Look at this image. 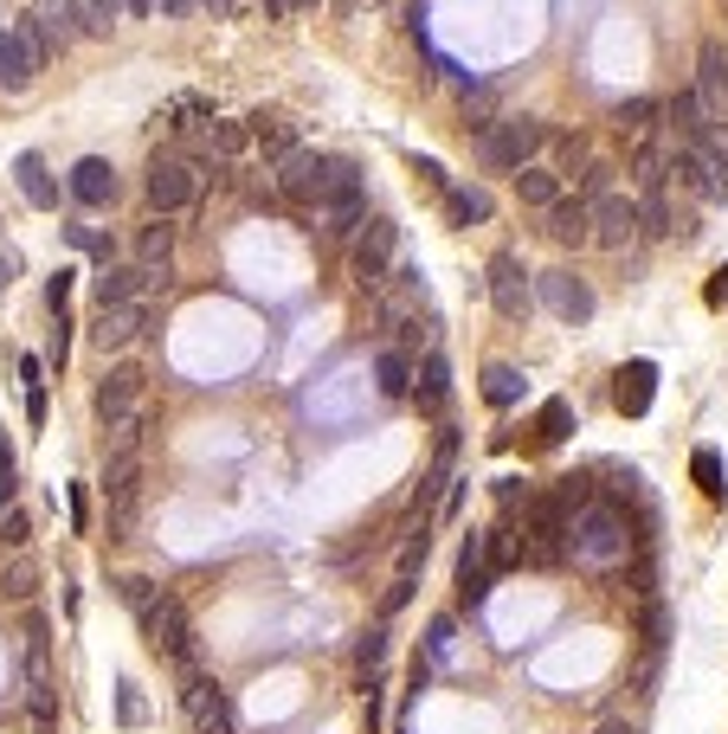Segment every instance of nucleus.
Wrapping results in <instances>:
<instances>
[{
	"label": "nucleus",
	"instance_id": "nucleus-19",
	"mask_svg": "<svg viewBox=\"0 0 728 734\" xmlns=\"http://www.w3.org/2000/svg\"><path fill=\"white\" fill-rule=\"evenodd\" d=\"M143 329H148V303H110V309H97V322H90V342L110 355V348H130Z\"/></svg>",
	"mask_w": 728,
	"mask_h": 734
},
{
	"label": "nucleus",
	"instance_id": "nucleus-8",
	"mask_svg": "<svg viewBox=\"0 0 728 734\" xmlns=\"http://www.w3.org/2000/svg\"><path fill=\"white\" fill-rule=\"evenodd\" d=\"M568 522L574 515L561 510L555 497H535V503H522V561H535V567H555V561H568Z\"/></svg>",
	"mask_w": 728,
	"mask_h": 734
},
{
	"label": "nucleus",
	"instance_id": "nucleus-41",
	"mask_svg": "<svg viewBox=\"0 0 728 734\" xmlns=\"http://www.w3.org/2000/svg\"><path fill=\"white\" fill-rule=\"evenodd\" d=\"M464 123L471 130H490L497 123V90L490 84H464Z\"/></svg>",
	"mask_w": 728,
	"mask_h": 734
},
{
	"label": "nucleus",
	"instance_id": "nucleus-36",
	"mask_svg": "<svg viewBox=\"0 0 728 734\" xmlns=\"http://www.w3.org/2000/svg\"><path fill=\"white\" fill-rule=\"evenodd\" d=\"M639 232H645V238H670V232H677L670 194H645V200H639Z\"/></svg>",
	"mask_w": 728,
	"mask_h": 734
},
{
	"label": "nucleus",
	"instance_id": "nucleus-30",
	"mask_svg": "<svg viewBox=\"0 0 728 734\" xmlns=\"http://www.w3.org/2000/svg\"><path fill=\"white\" fill-rule=\"evenodd\" d=\"M72 7L77 39H110V26L123 20V0H65Z\"/></svg>",
	"mask_w": 728,
	"mask_h": 734
},
{
	"label": "nucleus",
	"instance_id": "nucleus-21",
	"mask_svg": "<svg viewBox=\"0 0 728 734\" xmlns=\"http://www.w3.org/2000/svg\"><path fill=\"white\" fill-rule=\"evenodd\" d=\"M72 200L77 207H110V200H117V168H110L104 155H84L72 168Z\"/></svg>",
	"mask_w": 728,
	"mask_h": 734
},
{
	"label": "nucleus",
	"instance_id": "nucleus-44",
	"mask_svg": "<svg viewBox=\"0 0 728 734\" xmlns=\"http://www.w3.org/2000/svg\"><path fill=\"white\" fill-rule=\"evenodd\" d=\"M586 161H593V148H586V136H561V143H555V174H561V181H574V174H586Z\"/></svg>",
	"mask_w": 728,
	"mask_h": 734
},
{
	"label": "nucleus",
	"instance_id": "nucleus-28",
	"mask_svg": "<svg viewBox=\"0 0 728 734\" xmlns=\"http://www.w3.org/2000/svg\"><path fill=\"white\" fill-rule=\"evenodd\" d=\"M515 194H522V207H542V213H548V207H555V200L568 194V181H561L555 168H542V161H529V168L515 174Z\"/></svg>",
	"mask_w": 728,
	"mask_h": 734
},
{
	"label": "nucleus",
	"instance_id": "nucleus-35",
	"mask_svg": "<svg viewBox=\"0 0 728 734\" xmlns=\"http://www.w3.org/2000/svg\"><path fill=\"white\" fill-rule=\"evenodd\" d=\"M657 117H664V103H652V97H626V103H612V130H619V136H645Z\"/></svg>",
	"mask_w": 728,
	"mask_h": 734
},
{
	"label": "nucleus",
	"instance_id": "nucleus-16",
	"mask_svg": "<svg viewBox=\"0 0 728 734\" xmlns=\"http://www.w3.org/2000/svg\"><path fill=\"white\" fill-rule=\"evenodd\" d=\"M136 400H143V367H110L104 380H97V393H90V406H97V419L104 426H123L130 413H136Z\"/></svg>",
	"mask_w": 728,
	"mask_h": 734
},
{
	"label": "nucleus",
	"instance_id": "nucleus-61",
	"mask_svg": "<svg viewBox=\"0 0 728 734\" xmlns=\"http://www.w3.org/2000/svg\"><path fill=\"white\" fill-rule=\"evenodd\" d=\"M593 734H639V729H632V722H599Z\"/></svg>",
	"mask_w": 728,
	"mask_h": 734
},
{
	"label": "nucleus",
	"instance_id": "nucleus-6",
	"mask_svg": "<svg viewBox=\"0 0 728 734\" xmlns=\"http://www.w3.org/2000/svg\"><path fill=\"white\" fill-rule=\"evenodd\" d=\"M393 265H400V225L367 220L362 238H355V252H349V278H355L367 296H380L387 291V278H393Z\"/></svg>",
	"mask_w": 728,
	"mask_h": 734
},
{
	"label": "nucleus",
	"instance_id": "nucleus-43",
	"mask_svg": "<svg viewBox=\"0 0 728 734\" xmlns=\"http://www.w3.org/2000/svg\"><path fill=\"white\" fill-rule=\"evenodd\" d=\"M65 238H72L77 252H90L97 265H117V238H110V232H97V225H65Z\"/></svg>",
	"mask_w": 728,
	"mask_h": 734
},
{
	"label": "nucleus",
	"instance_id": "nucleus-58",
	"mask_svg": "<svg viewBox=\"0 0 728 734\" xmlns=\"http://www.w3.org/2000/svg\"><path fill=\"white\" fill-rule=\"evenodd\" d=\"M123 13H130V20H148V13H161V7H155V0H123Z\"/></svg>",
	"mask_w": 728,
	"mask_h": 734
},
{
	"label": "nucleus",
	"instance_id": "nucleus-12",
	"mask_svg": "<svg viewBox=\"0 0 728 734\" xmlns=\"http://www.w3.org/2000/svg\"><path fill=\"white\" fill-rule=\"evenodd\" d=\"M535 303H548L568 329H586V322H593V309H599V303H593V291H586V278L561 271V265L535 278Z\"/></svg>",
	"mask_w": 728,
	"mask_h": 734
},
{
	"label": "nucleus",
	"instance_id": "nucleus-42",
	"mask_svg": "<svg viewBox=\"0 0 728 734\" xmlns=\"http://www.w3.org/2000/svg\"><path fill=\"white\" fill-rule=\"evenodd\" d=\"M117 592H123V605L136 612V625H143L148 612H155V599H161V587H155V580H143V574H123V580H117Z\"/></svg>",
	"mask_w": 728,
	"mask_h": 734
},
{
	"label": "nucleus",
	"instance_id": "nucleus-49",
	"mask_svg": "<svg viewBox=\"0 0 728 734\" xmlns=\"http://www.w3.org/2000/svg\"><path fill=\"white\" fill-rule=\"evenodd\" d=\"M696 148H703V155H709V161L728 174V123H709V130L696 136Z\"/></svg>",
	"mask_w": 728,
	"mask_h": 734
},
{
	"label": "nucleus",
	"instance_id": "nucleus-13",
	"mask_svg": "<svg viewBox=\"0 0 728 734\" xmlns=\"http://www.w3.org/2000/svg\"><path fill=\"white\" fill-rule=\"evenodd\" d=\"M639 238V200L632 194H606V200H593V245L599 252H626Z\"/></svg>",
	"mask_w": 728,
	"mask_h": 734
},
{
	"label": "nucleus",
	"instance_id": "nucleus-55",
	"mask_svg": "<svg viewBox=\"0 0 728 734\" xmlns=\"http://www.w3.org/2000/svg\"><path fill=\"white\" fill-rule=\"evenodd\" d=\"M72 355V316H59V329H52V367H65Z\"/></svg>",
	"mask_w": 728,
	"mask_h": 734
},
{
	"label": "nucleus",
	"instance_id": "nucleus-23",
	"mask_svg": "<svg viewBox=\"0 0 728 734\" xmlns=\"http://www.w3.org/2000/svg\"><path fill=\"white\" fill-rule=\"evenodd\" d=\"M413 400H420V413H445V406H451V362H445V348H433V355L420 362Z\"/></svg>",
	"mask_w": 728,
	"mask_h": 734
},
{
	"label": "nucleus",
	"instance_id": "nucleus-10",
	"mask_svg": "<svg viewBox=\"0 0 728 734\" xmlns=\"http://www.w3.org/2000/svg\"><path fill=\"white\" fill-rule=\"evenodd\" d=\"M484 284H490V303H497L503 322H529V316H535V278L522 271L515 252H497V258H490V278H484Z\"/></svg>",
	"mask_w": 728,
	"mask_h": 734
},
{
	"label": "nucleus",
	"instance_id": "nucleus-14",
	"mask_svg": "<svg viewBox=\"0 0 728 734\" xmlns=\"http://www.w3.org/2000/svg\"><path fill=\"white\" fill-rule=\"evenodd\" d=\"M155 284L168 291V271H148V265H104V278H90V296H97V309H110V303H143Z\"/></svg>",
	"mask_w": 728,
	"mask_h": 734
},
{
	"label": "nucleus",
	"instance_id": "nucleus-60",
	"mask_svg": "<svg viewBox=\"0 0 728 734\" xmlns=\"http://www.w3.org/2000/svg\"><path fill=\"white\" fill-rule=\"evenodd\" d=\"M291 13V0H265V20H284Z\"/></svg>",
	"mask_w": 728,
	"mask_h": 734
},
{
	"label": "nucleus",
	"instance_id": "nucleus-34",
	"mask_svg": "<svg viewBox=\"0 0 728 734\" xmlns=\"http://www.w3.org/2000/svg\"><path fill=\"white\" fill-rule=\"evenodd\" d=\"M168 258H174V225H168V220H148L143 232H136V265H148V271H168Z\"/></svg>",
	"mask_w": 728,
	"mask_h": 734
},
{
	"label": "nucleus",
	"instance_id": "nucleus-9",
	"mask_svg": "<svg viewBox=\"0 0 728 734\" xmlns=\"http://www.w3.org/2000/svg\"><path fill=\"white\" fill-rule=\"evenodd\" d=\"M46 65H52V46H46L26 20L0 26V84H7V90H26Z\"/></svg>",
	"mask_w": 728,
	"mask_h": 734
},
{
	"label": "nucleus",
	"instance_id": "nucleus-48",
	"mask_svg": "<svg viewBox=\"0 0 728 734\" xmlns=\"http://www.w3.org/2000/svg\"><path fill=\"white\" fill-rule=\"evenodd\" d=\"M33 580H39V574H33V561L20 554V561H13V567L0 574V592H13V599H26V592H33Z\"/></svg>",
	"mask_w": 728,
	"mask_h": 734
},
{
	"label": "nucleus",
	"instance_id": "nucleus-24",
	"mask_svg": "<svg viewBox=\"0 0 728 734\" xmlns=\"http://www.w3.org/2000/svg\"><path fill=\"white\" fill-rule=\"evenodd\" d=\"M484 592H490L484 535H464V548H458V599H464V605H484Z\"/></svg>",
	"mask_w": 728,
	"mask_h": 734
},
{
	"label": "nucleus",
	"instance_id": "nucleus-57",
	"mask_svg": "<svg viewBox=\"0 0 728 734\" xmlns=\"http://www.w3.org/2000/svg\"><path fill=\"white\" fill-rule=\"evenodd\" d=\"M13 278H20V258H13V252H0V291H13Z\"/></svg>",
	"mask_w": 728,
	"mask_h": 734
},
{
	"label": "nucleus",
	"instance_id": "nucleus-59",
	"mask_svg": "<svg viewBox=\"0 0 728 734\" xmlns=\"http://www.w3.org/2000/svg\"><path fill=\"white\" fill-rule=\"evenodd\" d=\"M329 7H336L342 20H355V13H362V0H329Z\"/></svg>",
	"mask_w": 728,
	"mask_h": 734
},
{
	"label": "nucleus",
	"instance_id": "nucleus-26",
	"mask_svg": "<svg viewBox=\"0 0 728 734\" xmlns=\"http://www.w3.org/2000/svg\"><path fill=\"white\" fill-rule=\"evenodd\" d=\"M13 174H20V194H26V207H39V213H52V207H59V181H52V168H46L33 148L13 161Z\"/></svg>",
	"mask_w": 728,
	"mask_h": 734
},
{
	"label": "nucleus",
	"instance_id": "nucleus-45",
	"mask_svg": "<svg viewBox=\"0 0 728 734\" xmlns=\"http://www.w3.org/2000/svg\"><path fill=\"white\" fill-rule=\"evenodd\" d=\"M612 174H619V161H606V155H593L581 174V200H606L612 194Z\"/></svg>",
	"mask_w": 728,
	"mask_h": 734
},
{
	"label": "nucleus",
	"instance_id": "nucleus-40",
	"mask_svg": "<svg viewBox=\"0 0 728 734\" xmlns=\"http://www.w3.org/2000/svg\"><path fill=\"white\" fill-rule=\"evenodd\" d=\"M515 554H522V548H515V528H510V522L484 528V561H490V574H503V567H510Z\"/></svg>",
	"mask_w": 728,
	"mask_h": 734
},
{
	"label": "nucleus",
	"instance_id": "nucleus-46",
	"mask_svg": "<svg viewBox=\"0 0 728 734\" xmlns=\"http://www.w3.org/2000/svg\"><path fill=\"white\" fill-rule=\"evenodd\" d=\"M426 554H433V535H426V522H420V528H413V535H407V541H400V574H407V580H413V574H420V567H426Z\"/></svg>",
	"mask_w": 728,
	"mask_h": 734
},
{
	"label": "nucleus",
	"instance_id": "nucleus-52",
	"mask_svg": "<svg viewBox=\"0 0 728 734\" xmlns=\"http://www.w3.org/2000/svg\"><path fill=\"white\" fill-rule=\"evenodd\" d=\"M72 278H77V271H52V278H46V303H52V316H65V303H72Z\"/></svg>",
	"mask_w": 728,
	"mask_h": 734
},
{
	"label": "nucleus",
	"instance_id": "nucleus-17",
	"mask_svg": "<svg viewBox=\"0 0 728 734\" xmlns=\"http://www.w3.org/2000/svg\"><path fill=\"white\" fill-rule=\"evenodd\" d=\"M245 136H252V148H258L271 168L303 148V130H296V117H284V110H252V117H245Z\"/></svg>",
	"mask_w": 728,
	"mask_h": 734
},
{
	"label": "nucleus",
	"instance_id": "nucleus-27",
	"mask_svg": "<svg viewBox=\"0 0 728 734\" xmlns=\"http://www.w3.org/2000/svg\"><path fill=\"white\" fill-rule=\"evenodd\" d=\"M136 484H143V451H110L104 457V497L110 503H136Z\"/></svg>",
	"mask_w": 728,
	"mask_h": 734
},
{
	"label": "nucleus",
	"instance_id": "nucleus-20",
	"mask_svg": "<svg viewBox=\"0 0 728 734\" xmlns=\"http://www.w3.org/2000/svg\"><path fill=\"white\" fill-rule=\"evenodd\" d=\"M612 400H619V413H626V419H645V413H652V400H657V362H626V367H619Z\"/></svg>",
	"mask_w": 728,
	"mask_h": 734
},
{
	"label": "nucleus",
	"instance_id": "nucleus-18",
	"mask_svg": "<svg viewBox=\"0 0 728 734\" xmlns=\"http://www.w3.org/2000/svg\"><path fill=\"white\" fill-rule=\"evenodd\" d=\"M310 220H316V232H323V238H349L355 225H367V187H362V181L336 187L323 207H310Z\"/></svg>",
	"mask_w": 728,
	"mask_h": 734
},
{
	"label": "nucleus",
	"instance_id": "nucleus-47",
	"mask_svg": "<svg viewBox=\"0 0 728 734\" xmlns=\"http://www.w3.org/2000/svg\"><path fill=\"white\" fill-rule=\"evenodd\" d=\"M117 722H123V729H143V696H136V683H130V676L117 683Z\"/></svg>",
	"mask_w": 728,
	"mask_h": 734
},
{
	"label": "nucleus",
	"instance_id": "nucleus-32",
	"mask_svg": "<svg viewBox=\"0 0 728 734\" xmlns=\"http://www.w3.org/2000/svg\"><path fill=\"white\" fill-rule=\"evenodd\" d=\"M529 393V380H522V367H510V362H490L484 367V400L497 406V413H510L515 400Z\"/></svg>",
	"mask_w": 728,
	"mask_h": 734
},
{
	"label": "nucleus",
	"instance_id": "nucleus-39",
	"mask_svg": "<svg viewBox=\"0 0 728 734\" xmlns=\"http://www.w3.org/2000/svg\"><path fill=\"white\" fill-rule=\"evenodd\" d=\"M690 470H696V484H703V497H709V503H728V484H723V457H716L709 444H696V457H690Z\"/></svg>",
	"mask_w": 728,
	"mask_h": 734
},
{
	"label": "nucleus",
	"instance_id": "nucleus-5",
	"mask_svg": "<svg viewBox=\"0 0 728 734\" xmlns=\"http://www.w3.org/2000/svg\"><path fill=\"white\" fill-rule=\"evenodd\" d=\"M181 709H187L194 734H239V709H232V696L219 689L201 663H181Z\"/></svg>",
	"mask_w": 728,
	"mask_h": 734
},
{
	"label": "nucleus",
	"instance_id": "nucleus-50",
	"mask_svg": "<svg viewBox=\"0 0 728 734\" xmlns=\"http://www.w3.org/2000/svg\"><path fill=\"white\" fill-rule=\"evenodd\" d=\"M26 535H33L26 510H7V515H0V541H7V548H26Z\"/></svg>",
	"mask_w": 728,
	"mask_h": 734
},
{
	"label": "nucleus",
	"instance_id": "nucleus-33",
	"mask_svg": "<svg viewBox=\"0 0 728 734\" xmlns=\"http://www.w3.org/2000/svg\"><path fill=\"white\" fill-rule=\"evenodd\" d=\"M664 123L677 130V143H696V136L709 130V117H703V103H696V90H677V97L664 103Z\"/></svg>",
	"mask_w": 728,
	"mask_h": 734
},
{
	"label": "nucleus",
	"instance_id": "nucleus-31",
	"mask_svg": "<svg viewBox=\"0 0 728 734\" xmlns=\"http://www.w3.org/2000/svg\"><path fill=\"white\" fill-rule=\"evenodd\" d=\"M445 213H451V225H484L490 213H497V200L484 194V187H445Z\"/></svg>",
	"mask_w": 728,
	"mask_h": 734
},
{
	"label": "nucleus",
	"instance_id": "nucleus-37",
	"mask_svg": "<svg viewBox=\"0 0 728 734\" xmlns=\"http://www.w3.org/2000/svg\"><path fill=\"white\" fill-rule=\"evenodd\" d=\"M20 380H26V419L46 426V362L39 355H20Z\"/></svg>",
	"mask_w": 728,
	"mask_h": 734
},
{
	"label": "nucleus",
	"instance_id": "nucleus-15",
	"mask_svg": "<svg viewBox=\"0 0 728 734\" xmlns=\"http://www.w3.org/2000/svg\"><path fill=\"white\" fill-rule=\"evenodd\" d=\"M696 103L709 123H728V46L723 39H703L696 52Z\"/></svg>",
	"mask_w": 728,
	"mask_h": 734
},
{
	"label": "nucleus",
	"instance_id": "nucleus-38",
	"mask_svg": "<svg viewBox=\"0 0 728 734\" xmlns=\"http://www.w3.org/2000/svg\"><path fill=\"white\" fill-rule=\"evenodd\" d=\"M568 432H574V406H568V400H548V406L535 413V439H542V444H561Z\"/></svg>",
	"mask_w": 728,
	"mask_h": 734
},
{
	"label": "nucleus",
	"instance_id": "nucleus-3",
	"mask_svg": "<svg viewBox=\"0 0 728 734\" xmlns=\"http://www.w3.org/2000/svg\"><path fill=\"white\" fill-rule=\"evenodd\" d=\"M542 148H548V123H542V117H497V123L477 136V161H484L490 174H522Z\"/></svg>",
	"mask_w": 728,
	"mask_h": 734
},
{
	"label": "nucleus",
	"instance_id": "nucleus-54",
	"mask_svg": "<svg viewBox=\"0 0 728 734\" xmlns=\"http://www.w3.org/2000/svg\"><path fill=\"white\" fill-rule=\"evenodd\" d=\"M426 645H433V658H438V663L451 658V619H433V632H426Z\"/></svg>",
	"mask_w": 728,
	"mask_h": 734
},
{
	"label": "nucleus",
	"instance_id": "nucleus-11",
	"mask_svg": "<svg viewBox=\"0 0 728 734\" xmlns=\"http://www.w3.org/2000/svg\"><path fill=\"white\" fill-rule=\"evenodd\" d=\"M143 638L155 645V651H168L174 663H201V651H194V625H187V605H181L174 592L155 599V612L143 619Z\"/></svg>",
	"mask_w": 728,
	"mask_h": 734
},
{
	"label": "nucleus",
	"instance_id": "nucleus-22",
	"mask_svg": "<svg viewBox=\"0 0 728 734\" xmlns=\"http://www.w3.org/2000/svg\"><path fill=\"white\" fill-rule=\"evenodd\" d=\"M548 232H555V245H593V200L561 194V200L548 207Z\"/></svg>",
	"mask_w": 728,
	"mask_h": 734
},
{
	"label": "nucleus",
	"instance_id": "nucleus-51",
	"mask_svg": "<svg viewBox=\"0 0 728 734\" xmlns=\"http://www.w3.org/2000/svg\"><path fill=\"white\" fill-rule=\"evenodd\" d=\"M245 143H252V136H245V123H219V117H214V148H219V155H239Z\"/></svg>",
	"mask_w": 728,
	"mask_h": 734
},
{
	"label": "nucleus",
	"instance_id": "nucleus-56",
	"mask_svg": "<svg viewBox=\"0 0 728 734\" xmlns=\"http://www.w3.org/2000/svg\"><path fill=\"white\" fill-rule=\"evenodd\" d=\"M413 174H426V181H433L438 194H445V187H451V174H445V168H438L433 155H413Z\"/></svg>",
	"mask_w": 728,
	"mask_h": 734
},
{
	"label": "nucleus",
	"instance_id": "nucleus-62",
	"mask_svg": "<svg viewBox=\"0 0 728 734\" xmlns=\"http://www.w3.org/2000/svg\"><path fill=\"white\" fill-rule=\"evenodd\" d=\"M709 296H716V303H723V296H728V271H723V284H716V291H709Z\"/></svg>",
	"mask_w": 728,
	"mask_h": 734
},
{
	"label": "nucleus",
	"instance_id": "nucleus-29",
	"mask_svg": "<svg viewBox=\"0 0 728 734\" xmlns=\"http://www.w3.org/2000/svg\"><path fill=\"white\" fill-rule=\"evenodd\" d=\"M413 374H420V362H413L407 348H393V342H387V348L374 355V380H380V393H387V400L413 393Z\"/></svg>",
	"mask_w": 728,
	"mask_h": 734
},
{
	"label": "nucleus",
	"instance_id": "nucleus-53",
	"mask_svg": "<svg viewBox=\"0 0 728 734\" xmlns=\"http://www.w3.org/2000/svg\"><path fill=\"white\" fill-rule=\"evenodd\" d=\"M407 599H413V580L400 574V580L387 587V599H380V619H393V612H407Z\"/></svg>",
	"mask_w": 728,
	"mask_h": 734
},
{
	"label": "nucleus",
	"instance_id": "nucleus-7",
	"mask_svg": "<svg viewBox=\"0 0 728 734\" xmlns=\"http://www.w3.org/2000/svg\"><path fill=\"white\" fill-rule=\"evenodd\" d=\"M143 194H148V207H155V220H168V213H181V207L201 200V168L187 155H155L143 174Z\"/></svg>",
	"mask_w": 728,
	"mask_h": 734
},
{
	"label": "nucleus",
	"instance_id": "nucleus-25",
	"mask_svg": "<svg viewBox=\"0 0 728 734\" xmlns=\"http://www.w3.org/2000/svg\"><path fill=\"white\" fill-rule=\"evenodd\" d=\"M26 26H33V33H39V39H46L52 52H65V46L77 39L72 7H65V0H33V7H26Z\"/></svg>",
	"mask_w": 728,
	"mask_h": 734
},
{
	"label": "nucleus",
	"instance_id": "nucleus-1",
	"mask_svg": "<svg viewBox=\"0 0 728 734\" xmlns=\"http://www.w3.org/2000/svg\"><path fill=\"white\" fill-rule=\"evenodd\" d=\"M568 554H574L581 567H593V574L619 567V561L632 554V522H626V510L593 497V503L568 522Z\"/></svg>",
	"mask_w": 728,
	"mask_h": 734
},
{
	"label": "nucleus",
	"instance_id": "nucleus-2",
	"mask_svg": "<svg viewBox=\"0 0 728 734\" xmlns=\"http://www.w3.org/2000/svg\"><path fill=\"white\" fill-rule=\"evenodd\" d=\"M349 181H362V168L355 161H342V155H323V148H296L278 161V194L296 200V207H323L336 187H349Z\"/></svg>",
	"mask_w": 728,
	"mask_h": 734
},
{
	"label": "nucleus",
	"instance_id": "nucleus-4",
	"mask_svg": "<svg viewBox=\"0 0 728 734\" xmlns=\"http://www.w3.org/2000/svg\"><path fill=\"white\" fill-rule=\"evenodd\" d=\"M26 709H33L39 734H52L59 696H52V625H46V612L26 619Z\"/></svg>",
	"mask_w": 728,
	"mask_h": 734
}]
</instances>
